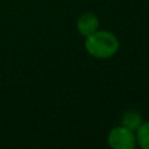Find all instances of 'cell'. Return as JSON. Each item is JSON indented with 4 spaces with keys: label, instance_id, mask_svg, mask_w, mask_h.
I'll use <instances>...</instances> for the list:
<instances>
[{
    "label": "cell",
    "instance_id": "obj_3",
    "mask_svg": "<svg viewBox=\"0 0 149 149\" xmlns=\"http://www.w3.org/2000/svg\"><path fill=\"white\" fill-rule=\"evenodd\" d=\"M99 26H100V22H99V19L98 16L92 13V12H86V13H83L78 19H77V22H76V28H77V31L86 37L91 34H93L94 31H97L99 29Z\"/></svg>",
    "mask_w": 149,
    "mask_h": 149
},
{
    "label": "cell",
    "instance_id": "obj_5",
    "mask_svg": "<svg viewBox=\"0 0 149 149\" xmlns=\"http://www.w3.org/2000/svg\"><path fill=\"white\" fill-rule=\"evenodd\" d=\"M136 142L142 149H149V121H143L136 129Z\"/></svg>",
    "mask_w": 149,
    "mask_h": 149
},
{
    "label": "cell",
    "instance_id": "obj_1",
    "mask_svg": "<svg viewBox=\"0 0 149 149\" xmlns=\"http://www.w3.org/2000/svg\"><path fill=\"white\" fill-rule=\"evenodd\" d=\"M84 47L90 56L98 59H107L118 52L120 42L116 35L112 31L98 29L85 37Z\"/></svg>",
    "mask_w": 149,
    "mask_h": 149
},
{
    "label": "cell",
    "instance_id": "obj_2",
    "mask_svg": "<svg viewBox=\"0 0 149 149\" xmlns=\"http://www.w3.org/2000/svg\"><path fill=\"white\" fill-rule=\"evenodd\" d=\"M107 143L113 149H134L137 146L136 134L134 130L120 125L109 130Z\"/></svg>",
    "mask_w": 149,
    "mask_h": 149
},
{
    "label": "cell",
    "instance_id": "obj_4",
    "mask_svg": "<svg viewBox=\"0 0 149 149\" xmlns=\"http://www.w3.org/2000/svg\"><path fill=\"white\" fill-rule=\"evenodd\" d=\"M142 118L136 111H128L122 115L121 125L136 132V129L142 125Z\"/></svg>",
    "mask_w": 149,
    "mask_h": 149
}]
</instances>
